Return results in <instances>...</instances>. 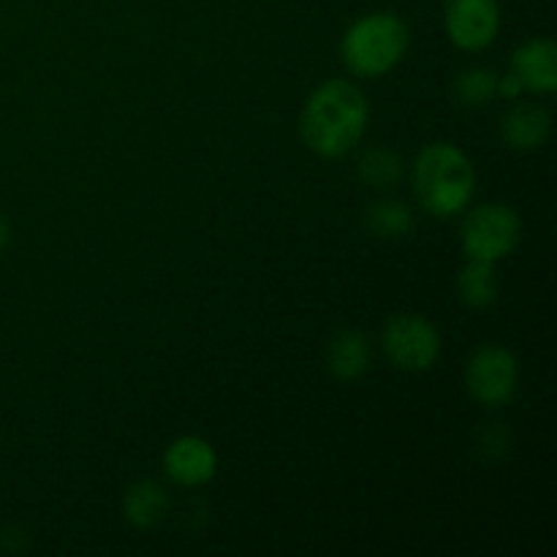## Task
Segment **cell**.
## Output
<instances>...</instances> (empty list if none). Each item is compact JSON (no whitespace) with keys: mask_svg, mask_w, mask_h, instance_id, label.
<instances>
[{"mask_svg":"<svg viewBox=\"0 0 557 557\" xmlns=\"http://www.w3.org/2000/svg\"><path fill=\"white\" fill-rule=\"evenodd\" d=\"M370 107L348 79H330L310 92L299 114V136L319 158H341L368 131Z\"/></svg>","mask_w":557,"mask_h":557,"instance_id":"cell-1","label":"cell"},{"mask_svg":"<svg viewBox=\"0 0 557 557\" xmlns=\"http://www.w3.org/2000/svg\"><path fill=\"white\" fill-rule=\"evenodd\" d=\"M476 188L473 163L460 147L435 141L417 156L413 163V190L417 199L430 215L449 218L457 215L471 201Z\"/></svg>","mask_w":557,"mask_h":557,"instance_id":"cell-2","label":"cell"},{"mask_svg":"<svg viewBox=\"0 0 557 557\" xmlns=\"http://www.w3.org/2000/svg\"><path fill=\"white\" fill-rule=\"evenodd\" d=\"M408 44H411V33L406 22L392 11H375L348 27L341 54L351 74L384 76L406 58Z\"/></svg>","mask_w":557,"mask_h":557,"instance_id":"cell-3","label":"cell"},{"mask_svg":"<svg viewBox=\"0 0 557 557\" xmlns=\"http://www.w3.org/2000/svg\"><path fill=\"white\" fill-rule=\"evenodd\" d=\"M522 221L511 207L482 205L462 223V250L468 259L500 261L520 245Z\"/></svg>","mask_w":557,"mask_h":557,"instance_id":"cell-4","label":"cell"},{"mask_svg":"<svg viewBox=\"0 0 557 557\" xmlns=\"http://www.w3.org/2000/svg\"><path fill=\"white\" fill-rule=\"evenodd\" d=\"M381 337H384V351L389 362L395 368L408 370V373L430 370L441 354L438 330L428 319H422V315H392Z\"/></svg>","mask_w":557,"mask_h":557,"instance_id":"cell-5","label":"cell"},{"mask_svg":"<svg viewBox=\"0 0 557 557\" xmlns=\"http://www.w3.org/2000/svg\"><path fill=\"white\" fill-rule=\"evenodd\" d=\"M520 384L517 357L504 346H482L466 364V386L482 406L500 408L515 397Z\"/></svg>","mask_w":557,"mask_h":557,"instance_id":"cell-6","label":"cell"},{"mask_svg":"<svg viewBox=\"0 0 557 557\" xmlns=\"http://www.w3.org/2000/svg\"><path fill=\"white\" fill-rule=\"evenodd\" d=\"M500 30L498 0H446V33L468 52L490 47Z\"/></svg>","mask_w":557,"mask_h":557,"instance_id":"cell-7","label":"cell"},{"mask_svg":"<svg viewBox=\"0 0 557 557\" xmlns=\"http://www.w3.org/2000/svg\"><path fill=\"white\" fill-rule=\"evenodd\" d=\"M166 476L180 487H201L218 471V455L199 435H183L163 455Z\"/></svg>","mask_w":557,"mask_h":557,"instance_id":"cell-8","label":"cell"},{"mask_svg":"<svg viewBox=\"0 0 557 557\" xmlns=\"http://www.w3.org/2000/svg\"><path fill=\"white\" fill-rule=\"evenodd\" d=\"M511 71L520 76L525 90H557V47L549 38H531L511 54Z\"/></svg>","mask_w":557,"mask_h":557,"instance_id":"cell-9","label":"cell"},{"mask_svg":"<svg viewBox=\"0 0 557 557\" xmlns=\"http://www.w3.org/2000/svg\"><path fill=\"white\" fill-rule=\"evenodd\" d=\"M553 134V120L549 112L539 103H520L511 109L500 123V136L511 150L531 152L539 150Z\"/></svg>","mask_w":557,"mask_h":557,"instance_id":"cell-10","label":"cell"},{"mask_svg":"<svg viewBox=\"0 0 557 557\" xmlns=\"http://www.w3.org/2000/svg\"><path fill=\"white\" fill-rule=\"evenodd\" d=\"M370 359H373V351H370L368 335L357 330L341 332V335L332 337L330 351H326V364H330V373L337 381L362 379L370 370Z\"/></svg>","mask_w":557,"mask_h":557,"instance_id":"cell-11","label":"cell"},{"mask_svg":"<svg viewBox=\"0 0 557 557\" xmlns=\"http://www.w3.org/2000/svg\"><path fill=\"white\" fill-rule=\"evenodd\" d=\"M166 490L156 482H139L125 493L123 515L134 528H156L166 517Z\"/></svg>","mask_w":557,"mask_h":557,"instance_id":"cell-12","label":"cell"},{"mask_svg":"<svg viewBox=\"0 0 557 557\" xmlns=\"http://www.w3.org/2000/svg\"><path fill=\"white\" fill-rule=\"evenodd\" d=\"M460 297L468 308H487L498 299V277H495V264L493 261H479L468 259V264L462 267L460 281Z\"/></svg>","mask_w":557,"mask_h":557,"instance_id":"cell-13","label":"cell"},{"mask_svg":"<svg viewBox=\"0 0 557 557\" xmlns=\"http://www.w3.org/2000/svg\"><path fill=\"white\" fill-rule=\"evenodd\" d=\"M364 223H368L370 234L384 239L408 237V234L413 232V226H417L411 207H406L403 201H395V199L370 205L368 215H364Z\"/></svg>","mask_w":557,"mask_h":557,"instance_id":"cell-14","label":"cell"},{"mask_svg":"<svg viewBox=\"0 0 557 557\" xmlns=\"http://www.w3.org/2000/svg\"><path fill=\"white\" fill-rule=\"evenodd\" d=\"M359 177L370 185V188H395L403 180V161L397 152L384 150V147H375L368 150L359 161Z\"/></svg>","mask_w":557,"mask_h":557,"instance_id":"cell-15","label":"cell"},{"mask_svg":"<svg viewBox=\"0 0 557 557\" xmlns=\"http://www.w3.org/2000/svg\"><path fill=\"white\" fill-rule=\"evenodd\" d=\"M498 74L493 69H466L455 79V98L468 109H479L495 96Z\"/></svg>","mask_w":557,"mask_h":557,"instance_id":"cell-16","label":"cell"},{"mask_svg":"<svg viewBox=\"0 0 557 557\" xmlns=\"http://www.w3.org/2000/svg\"><path fill=\"white\" fill-rule=\"evenodd\" d=\"M500 424H490L487 430H484V438H482V449L484 451H493V455H500V451L509 446V435H506V430L500 433V438H495V433H498Z\"/></svg>","mask_w":557,"mask_h":557,"instance_id":"cell-17","label":"cell"},{"mask_svg":"<svg viewBox=\"0 0 557 557\" xmlns=\"http://www.w3.org/2000/svg\"><path fill=\"white\" fill-rule=\"evenodd\" d=\"M522 90H525V87H522L520 76H517L515 71H511V74H506V76H498V87H495V92H498V96H504V98H509V101H515V98L520 96Z\"/></svg>","mask_w":557,"mask_h":557,"instance_id":"cell-18","label":"cell"},{"mask_svg":"<svg viewBox=\"0 0 557 557\" xmlns=\"http://www.w3.org/2000/svg\"><path fill=\"white\" fill-rule=\"evenodd\" d=\"M5 243H9V223L0 215V248H5Z\"/></svg>","mask_w":557,"mask_h":557,"instance_id":"cell-19","label":"cell"}]
</instances>
